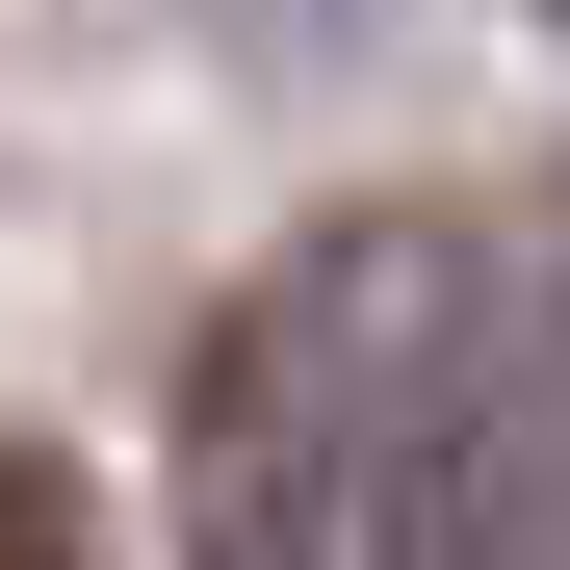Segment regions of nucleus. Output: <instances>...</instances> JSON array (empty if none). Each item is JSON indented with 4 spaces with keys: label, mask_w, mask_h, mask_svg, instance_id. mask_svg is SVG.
<instances>
[{
    "label": "nucleus",
    "mask_w": 570,
    "mask_h": 570,
    "mask_svg": "<svg viewBox=\"0 0 570 570\" xmlns=\"http://www.w3.org/2000/svg\"><path fill=\"white\" fill-rule=\"evenodd\" d=\"M466 259L493 234H441V208H337L208 312V363H181V570H363V466H390Z\"/></svg>",
    "instance_id": "obj_1"
},
{
    "label": "nucleus",
    "mask_w": 570,
    "mask_h": 570,
    "mask_svg": "<svg viewBox=\"0 0 570 570\" xmlns=\"http://www.w3.org/2000/svg\"><path fill=\"white\" fill-rule=\"evenodd\" d=\"M363 570H570V234L466 259L390 466H363Z\"/></svg>",
    "instance_id": "obj_2"
},
{
    "label": "nucleus",
    "mask_w": 570,
    "mask_h": 570,
    "mask_svg": "<svg viewBox=\"0 0 570 570\" xmlns=\"http://www.w3.org/2000/svg\"><path fill=\"white\" fill-rule=\"evenodd\" d=\"M0 570H130V544H105V493H78L52 441H0Z\"/></svg>",
    "instance_id": "obj_3"
}]
</instances>
